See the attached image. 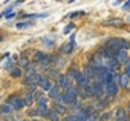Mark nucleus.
Returning <instances> with one entry per match:
<instances>
[{"instance_id":"30","label":"nucleus","mask_w":130,"mask_h":121,"mask_svg":"<svg viewBox=\"0 0 130 121\" xmlns=\"http://www.w3.org/2000/svg\"><path fill=\"white\" fill-rule=\"evenodd\" d=\"M44 44H47V46H54V41H52V40L49 41V38H44Z\"/></svg>"},{"instance_id":"25","label":"nucleus","mask_w":130,"mask_h":121,"mask_svg":"<svg viewBox=\"0 0 130 121\" xmlns=\"http://www.w3.org/2000/svg\"><path fill=\"white\" fill-rule=\"evenodd\" d=\"M44 58H46V55L43 52H35V60L37 62H41V60H44Z\"/></svg>"},{"instance_id":"23","label":"nucleus","mask_w":130,"mask_h":121,"mask_svg":"<svg viewBox=\"0 0 130 121\" xmlns=\"http://www.w3.org/2000/svg\"><path fill=\"white\" fill-rule=\"evenodd\" d=\"M74 28H75V26H74L72 23H69V25H68L66 28L63 29V34H69V32H72V31H74Z\"/></svg>"},{"instance_id":"9","label":"nucleus","mask_w":130,"mask_h":121,"mask_svg":"<svg viewBox=\"0 0 130 121\" xmlns=\"http://www.w3.org/2000/svg\"><path fill=\"white\" fill-rule=\"evenodd\" d=\"M104 25L106 26H112V28H119L124 25V22L121 19H109V20H104Z\"/></svg>"},{"instance_id":"4","label":"nucleus","mask_w":130,"mask_h":121,"mask_svg":"<svg viewBox=\"0 0 130 121\" xmlns=\"http://www.w3.org/2000/svg\"><path fill=\"white\" fill-rule=\"evenodd\" d=\"M74 46H75V34H72L71 40L61 46V52H63V54H71V52L74 51Z\"/></svg>"},{"instance_id":"34","label":"nucleus","mask_w":130,"mask_h":121,"mask_svg":"<svg viewBox=\"0 0 130 121\" xmlns=\"http://www.w3.org/2000/svg\"><path fill=\"white\" fill-rule=\"evenodd\" d=\"M32 121H38V119H32Z\"/></svg>"},{"instance_id":"7","label":"nucleus","mask_w":130,"mask_h":121,"mask_svg":"<svg viewBox=\"0 0 130 121\" xmlns=\"http://www.w3.org/2000/svg\"><path fill=\"white\" fill-rule=\"evenodd\" d=\"M8 103H9V104L14 107V110H19V109L25 107V101H23L22 98H15V97H11Z\"/></svg>"},{"instance_id":"13","label":"nucleus","mask_w":130,"mask_h":121,"mask_svg":"<svg viewBox=\"0 0 130 121\" xmlns=\"http://www.w3.org/2000/svg\"><path fill=\"white\" fill-rule=\"evenodd\" d=\"M83 75H86V77H89V78H96V71H95L90 65H86L84 74H83Z\"/></svg>"},{"instance_id":"32","label":"nucleus","mask_w":130,"mask_h":121,"mask_svg":"<svg viewBox=\"0 0 130 121\" xmlns=\"http://www.w3.org/2000/svg\"><path fill=\"white\" fill-rule=\"evenodd\" d=\"M87 121H96V119H95V118H90V119H87Z\"/></svg>"},{"instance_id":"16","label":"nucleus","mask_w":130,"mask_h":121,"mask_svg":"<svg viewBox=\"0 0 130 121\" xmlns=\"http://www.w3.org/2000/svg\"><path fill=\"white\" fill-rule=\"evenodd\" d=\"M55 110H57L60 115H63V113H68V107L64 106L63 103H60V101H57V104H55Z\"/></svg>"},{"instance_id":"22","label":"nucleus","mask_w":130,"mask_h":121,"mask_svg":"<svg viewBox=\"0 0 130 121\" xmlns=\"http://www.w3.org/2000/svg\"><path fill=\"white\" fill-rule=\"evenodd\" d=\"M23 101H25V106H29V104H32V101H34V97H32V94L29 92L25 98H23Z\"/></svg>"},{"instance_id":"8","label":"nucleus","mask_w":130,"mask_h":121,"mask_svg":"<svg viewBox=\"0 0 130 121\" xmlns=\"http://www.w3.org/2000/svg\"><path fill=\"white\" fill-rule=\"evenodd\" d=\"M57 84H58V86H60V89L63 90V89H66V87H69V86H71V80H69V77L60 75V77H58V80H57Z\"/></svg>"},{"instance_id":"12","label":"nucleus","mask_w":130,"mask_h":121,"mask_svg":"<svg viewBox=\"0 0 130 121\" xmlns=\"http://www.w3.org/2000/svg\"><path fill=\"white\" fill-rule=\"evenodd\" d=\"M118 80H119V86L121 87H128V83H130V77L125 75L124 72L121 75H118Z\"/></svg>"},{"instance_id":"33","label":"nucleus","mask_w":130,"mask_h":121,"mask_svg":"<svg viewBox=\"0 0 130 121\" xmlns=\"http://www.w3.org/2000/svg\"><path fill=\"white\" fill-rule=\"evenodd\" d=\"M69 2H75V0H69Z\"/></svg>"},{"instance_id":"21","label":"nucleus","mask_w":130,"mask_h":121,"mask_svg":"<svg viewBox=\"0 0 130 121\" xmlns=\"http://www.w3.org/2000/svg\"><path fill=\"white\" fill-rule=\"evenodd\" d=\"M11 77H14V78H20V77H22V71H20L19 68H12V69H11Z\"/></svg>"},{"instance_id":"5","label":"nucleus","mask_w":130,"mask_h":121,"mask_svg":"<svg viewBox=\"0 0 130 121\" xmlns=\"http://www.w3.org/2000/svg\"><path fill=\"white\" fill-rule=\"evenodd\" d=\"M118 92V84L116 81H110V83H106V94L109 97H115Z\"/></svg>"},{"instance_id":"27","label":"nucleus","mask_w":130,"mask_h":121,"mask_svg":"<svg viewBox=\"0 0 130 121\" xmlns=\"http://www.w3.org/2000/svg\"><path fill=\"white\" fill-rule=\"evenodd\" d=\"M78 16H84V11H77V12H71L69 17L74 19V17H78Z\"/></svg>"},{"instance_id":"35","label":"nucleus","mask_w":130,"mask_h":121,"mask_svg":"<svg viewBox=\"0 0 130 121\" xmlns=\"http://www.w3.org/2000/svg\"><path fill=\"white\" fill-rule=\"evenodd\" d=\"M128 87H130V83H128Z\"/></svg>"},{"instance_id":"11","label":"nucleus","mask_w":130,"mask_h":121,"mask_svg":"<svg viewBox=\"0 0 130 121\" xmlns=\"http://www.w3.org/2000/svg\"><path fill=\"white\" fill-rule=\"evenodd\" d=\"M68 77H69V80H74V81H77V83H78V81L81 80L83 74H81L80 71H77V69H71V71H69V75H68Z\"/></svg>"},{"instance_id":"36","label":"nucleus","mask_w":130,"mask_h":121,"mask_svg":"<svg viewBox=\"0 0 130 121\" xmlns=\"http://www.w3.org/2000/svg\"><path fill=\"white\" fill-rule=\"evenodd\" d=\"M0 121H2V119H0Z\"/></svg>"},{"instance_id":"15","label":"nucleus","mask_w":130,"mask_h":121,"mask_svg":"<svg viewBox=\"0 0 130 121\" xmlns=\"http://www.w3.org/2000/svg\"><path fill=\"white\" fill-rule=\"evenodd\" d=\"M14 112V107L9 104V103H6V104H2L0 106V113H3V115H11Z\"/></svg>"},{"instance_id":"28","label":"nucleus","mask_w":130,"mask_h":121,"mask_svg":"<svg viewBox=\"0 0 130 121\" xmlns=\"http://www.w3.org/2000/svg\"><path fill=\"white\" fill-rule=\"evenodd\" d=\"M63 121H77V118H75V115H68L63 118Z\"/></svg>"},{"instance_id":"2","label":"nucleus","mask_w":130,"mask_h":121,"mask_svg":"<svg viewBox=\"0 0 130 121\" xmlns=\"http://www.w3.org/2000/svg\"><path fill=\"white\" fill-rule=\"evenodd\" d=\"M92 89H93V95L98 97V98H101V97L106 94V83H104L103 80H98L96 83L92 84Z\"/></svg>"},{"instance_id":"31","label":"nucleus","mask_w":130,"mask_h":121,"mask_svg":"<svg viewBox=\"0 0 130 121\" xmlns=\"http://www.w3.org/2000/svg\"><path fill=\"white\" fill-rule=\"evenodd\" d=\"M127 112L130 113V103H128V106H127Z\"/></svg>"},{"instance_id":"18","label":"nucleus","mask_w":130,"mask_h":121,"mask_svg":"<svg viewBox=\"0 0 130 121\" xmlns=\"http://www.w3.org/2000/svg\"><path fill=\"white\" fill-rule=\"evenodd\" d=\"M29 26H32V22H19V23H15V28L17 29H26V28H29Z\"/></svg>"},{"instance_id":"26","label":"nucleus","mask_w":130,"mask_h":121,"mask_svg":"<svg viewBox=\"0 0 130 121\" xmlns=\"http://www.w3.org/2000/svg\"><path fill=\"white\" fill-rule=\"evenodd\" d=\"M29 115H31L32 118H35V116H40V115H41V112H40L38 109H32V110L29 112Z\"/></svg>"},{"instance_id":"10","label":"nucleus","mask_w":130,"mask_h":121,"mask_svg":"<svg viewBox=\"0 0 130 121\" xmlns=\"http://www.w3.org/2000/svg\"><path fill=\"white\" fill-rule=\"evenodd\" d=\"M115 58H116V62H118V63L122 65L125 60H127V52H125V49H119V51H116Z\"/></svg>"},{"instance_id":"20","label":"nucleus","mask_w":130,"mask_h":121,"mask_svg":"<svg viewBox=\"0 0 130 121\" xmlns=\"http://www.w3.org/2000/svg\"><path fill=\"white\" fill-rule=\"evenodd\" d=\"M20 66H22V68H25V69H28V68H29V60H28L25 55H22V58H20Z\"/></svg>"},{"instance_id":"3","label":"nucleus","mask_w":130,"mask_h":121,"mask_svg":"<svg viewBox=\"0 0 130 121\" xmlns=\"http://www.w3.org/2000/svg\"><path fill=\"white\" fill-rule=\"evenodd\" d=\"M41 115L44 118H47L49 121H60V113L55 109H46V110L41 112Z\"/></svg>"},{"instance_id":"6","label":"nucleus","mask_w":130,"mask_h":121,"mask_svg":"<svg viewBox=\"0 0 130 121\" xmlns=\"http://www.w3.org/2000/svg\"><path fill=\"white\" fill-rule=\"evenodd\" d=\"M113 116H115L116 121H128V115H127V112H125L122 107H118V109L115 110Z\"/></svg>"},{"instance_id":"29","label":"nucleus","mask_w":130,"mask_h":121,"mask_svg":"<svg viewBox=\"0 0 130 121\" xmlns=\"http://www.w3.org/2000/svg\"><path fill=\"white\" fill-rule=\"evenodd\" d=\"M122 9H124V11H128V9H130V0H127L125 5H122Z\"/></svg>"},{"instance_id":"24","label":"nucleus","mask_w":130,"mask_h":121,"mask_svg":"<svg viewBox=\"0 0 130 121\" xmlns=\"http://www.w3.org/2000/svg\"><path fill=\"white\" fill-rule=\"evenodd\" d=\"M112 118V113L110 112H104L103 115H101V121H109Z\"/></svg>"},{"instance_id":"17","label":"nucleus","mask_w":130,"mask_h":121,"mask_svg":"<svg viewBox=\"0 0 130 121\" xmlns=\"http://www.w3.org/2000/svg\"><path fill=\"white\" fill-rule=\"evenodd\" d=\"M38 86H40L43 90H49V89L52 87V84H51V81H49L47 78H43V80L40 81V84H38Z\"/></svg>"},{"instance_id":"14","label":"nucleus","mask_w":130,"mask_h":121,"mask_svg":"<svg viewBox=\"0 0 130 121\" xmlns=\"http://www.w3.org/2000/svg\"><path fill=\"white\" fill-rule=\"evenodd\" d=\"M47 92H49V97H51V98L57 100V98H58V95H60V92H61V89H60V86H58V84H55V86H52Z\"/></svg>"},{"instance_id":"19","label":"nucleus","mask_w":130,"mask_h":121,"mask_svg":"<svg viewBox=\"0 0 130 121\" xmlns=\"http://www.w3.org/2000/svg\"><path fill=\"white\" fill-rule=\"evenodd\" d=\"M122 66H124V74L130 77V60H128V58H127L125 62L122 63Z\"/></svg>"},{"instance_id":"1","label":"nucleus","mask_w":130,"mask_h":121,"mask_svg":"<svg viewBox=\"0 0 130 121\" xmlns=\"http://www.w3.org/2000/svg\"><path fill=\"white\" fill-rule=\"evenodd\" d=\"M106 48H110V49H115V51H119V49H130V43L127 40H122V38H109L106 41Z\"/></svg>"}]
</instances>
